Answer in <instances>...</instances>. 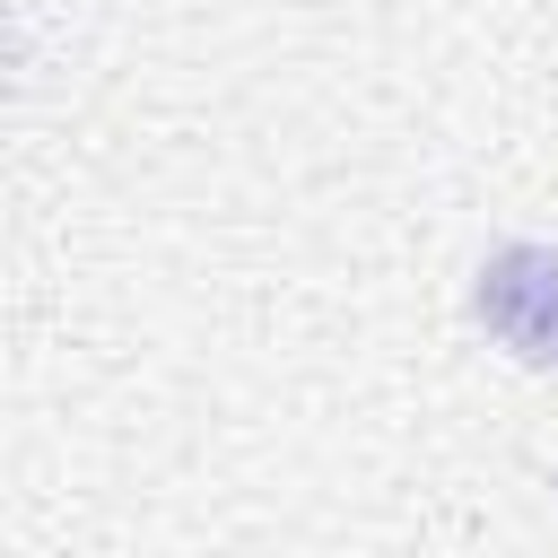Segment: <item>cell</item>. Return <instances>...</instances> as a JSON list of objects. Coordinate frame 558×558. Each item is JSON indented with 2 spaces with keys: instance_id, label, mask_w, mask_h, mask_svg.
<instances>
[{
  "instance_id": "cell-1",
  "label": "cell",
  "mask_w": 558,
  "mask_h": 558,
  "mask_svg": "<svg viewBox=\"0 0 558 558\" xmlns=\"http://www.w3.org/2000/svg\"><path fill=\"white\" fill-rule=\"evenodd\" d=\"M471 314L523 366H558V244H497L471 279Z\"/></svg>"
}]
</instances>
